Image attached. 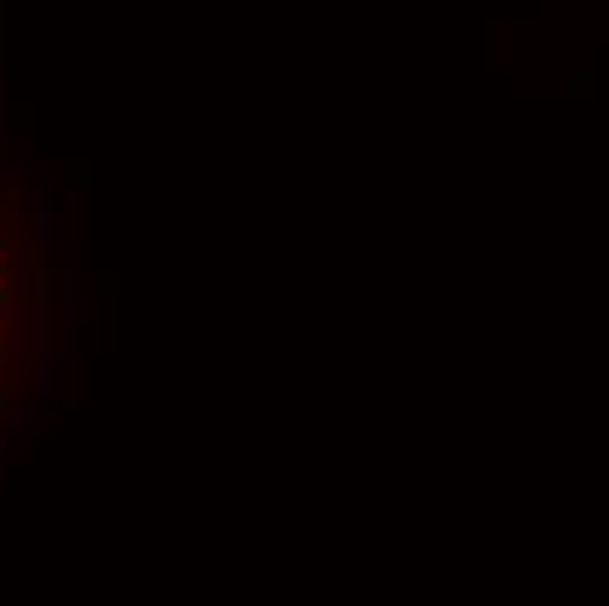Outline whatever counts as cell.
Wrapping results in <instances>:
<instances>
[{"instance_id":"obj_1","label":"cell","mask_w":609,"mask_h":606,"mask_svg":"<svg viewBox=\"0 0 609 606\" xmlns=\"http://www.w3.org/2000/svg\"><path fill=\"white\" fill-rule=\"evenodd\" d=\"M74 323H77V274H74V260L67 249L64 256V337H70Z\"/></svg>"},{"instance_id":"obj_2","label":"cell","mask_w":609,"mask_h":606,"mask_svg":"<svg viewBox=\"0 0 609 606\" xmlns=\"http://www.w3.org/2000/svg\"><path fill=\"white\" fill-rule=\"evenodd\" d=\"M32 420H36L32 410H8V438L25 435L28 428H32Z\"/></svg>"},{"instance_id":"obj_3","label":"cell","mask_w":609,"mask_h":606,"mask_svg":"<svg viewBox=\"0 0 609 606\" xmlns=\"http://www.w3.org/2000/svg\"><path fill=\"white\" fill-rule=\"evenodd\" d=\"M11 183H28V175H25V168H21V165H14V168H11Z\"/></svg>"},{"instance_id":"obj_4","label":"cell","mask_w":609,"mask_h":606,"mask_svg":"<svg viewBox=\"0 0 609 606\" xmlns=\"http://www.w3.org/2000/svg\"><path fill=\"white\" fill-rule=\"evenodd\" d=\"M4 207H8V197H4V193H0V210H4Z\"/></svg>"}]
</instances>
